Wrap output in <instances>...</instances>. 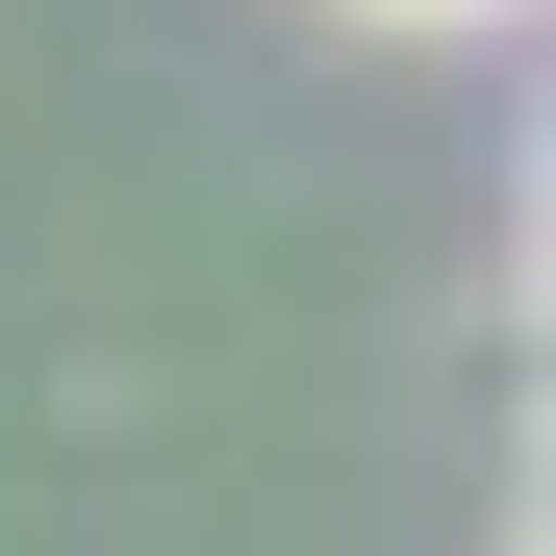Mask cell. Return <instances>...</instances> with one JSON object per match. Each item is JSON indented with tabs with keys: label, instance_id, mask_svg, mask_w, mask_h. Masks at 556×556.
<instances>
[{
	"label": "cell",
	"instance_id": "6da1fadb",
	"mask_svg": "<svg viewBox=\"0 0 556 556\" xmlns=\"http://www.w3.org/2000/svg\"><path fill=\"white\" fill-rule=\"evenodd\" d=\"M354 26H506V0H354Z\"/></svg>",
	"mask_w": 556,
	"mask_h": 556
}]
</instances>
